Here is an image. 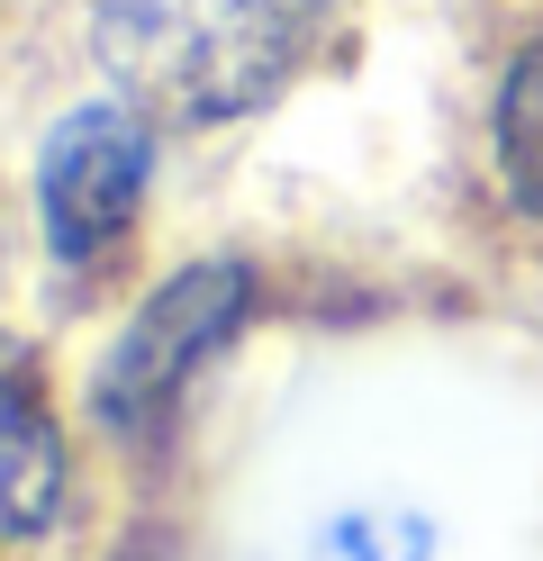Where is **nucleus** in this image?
Masks as SVG:
<instances>
[{
    "label": "nucleus",
    "mask_w": 543,
    "mask_h": 561,
    "mask_svg": "<svg viewBox=\"0 0 543 561\" xmlns=\"http://www.w3.org/2000/svg\"><path fill=\"white\" fill-rule=\"evenodd\" d=\"M326 0H100L91 46L145 118H245L308 64Z\"/></svg>",
    "instance_id": "f257e3e1"
},
{
    "label": "nucleus",
    "mask_w": 543,
    "mask_h": 561,
    "mask_svg": "<svg viewBox=\"0 0 543 561\" xmlns=\"http://www.w3.org/2000/svg\"><path fill=\"white\" fill-rule=\"evenodd\" d=\"M253 308V272L208 254V263H181L163 290H145V308L118 327V344L100 354V380H91V408L118 444H155L172 426L191 371L245 327Z\"/></svg>",
    "instance_id": "f03ea898"
},
{
    "label": "nucleus",
    "mask_w": 543,
    "mask_h": 561,
    "mask_svg": "<svg viewBox=\"0 0 543 561\" xmlns=\"http://www.w3.org/2000/svg\"><path fill=\"white\" fill-rule=\"evenodd\" d=\"M145 172H155V136H145L136 100H82L64 110L46 154H36V218L64 263H100L109 244L136 227Z\"/></svg>",
    "instance_id": "7ed1b4c3"
},
{
    "label": "nucleus",
    "mask_w": 543,
    "mask_h": 561,
    "mask_svg": "<svg viewBox=\"0 0 543 561\" xmlns=\"http://www.w3.org/2000/svg\"><path fill=\"white\" fill-rule=\"evenodd\" d=\"M55 507H64V444L36 408V390H19L0 371V543L46 535Z\"/></svg>",
    "instance_id": "20e7f679"
},
{
    "label": "nucleus",
    "mask_w": 543,
    "mask_h": 561,
    "mask_svg": "<svg viewBox=\"0 0 543 561\" xmlns=\"http://www.w3.org/2000/svg\"><path fill=\"white\" fill-rule=\"evenodd\" d=\"M498 172H507L525 218H543V37L498 82Z\"/></svg>",
    "instance_id": "39448f33"
}]
</instances>
